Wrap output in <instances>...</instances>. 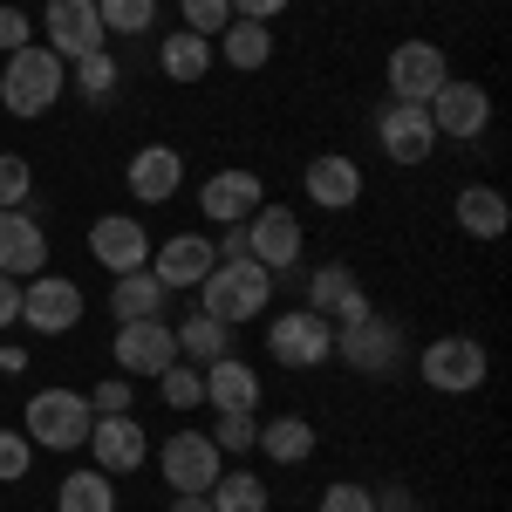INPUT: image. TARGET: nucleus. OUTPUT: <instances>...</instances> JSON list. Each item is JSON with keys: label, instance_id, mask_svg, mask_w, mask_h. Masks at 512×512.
<instances>
[{"label": "nucleus", "instance_id": "nucleus-1", "mask_svg": "<svg viewBox=\"0 0 512 512\" xmlns=\"http://www.w3.org/2000/svg\"><path fill=\"white\" fill-rule=\"evenodd\" d=\"M62 96H69V62H62L48 41H28V48L7 55V69H0V103H7V117H48Z\"/></svg>", "mask_w": 512, "mask_h": 512}, {"label": "nucleus", "instance_id": "nucleus-2", "mask_svg": "<svg viewBox=\"0 0 512 512\" xmlns=\"http://www.w3.org/2000/svg\"><path fill=\"white\" fill-rule=\"evenodd\" d=\"M335 355L349 362L355 376H369V383H390L403 376V362H410V342H403V328L390 315H355V321H335Z\"/></svg>", "mask_w": 512, "mask_h": 512}, {"label": "nucleus", "instance_id": "nucleus-3", "mask_svg": "<svg viewBox=\"0 0 512 512\" xmlns=\"http://www.w3.org/2000/svg\"><path fill=\"white\" fill-rule=\"evenodd\" d=\"M198 308L219 315L226 328H239V321H253V315L274 308V274H267L260 260H219L212 274L198 280Z\"/></svg>", "mask_w": 512, "mask_h": 512}, {"label": "nucleus", "instance_id": "nucleus-4", "mask_svg": "<svg viewBox=\"0 0 512 512\" xmlns=\"http://www.w3.org/2000/svg\"><path fill=\"white\" fill-rule=\"evenodd\" d=\"M89 424H96V410H89L82 390H35L28 396V444H41V451H82Z\"/></svg>", "mask_w": 512, "mask_h": 512}, {"label": "nucleus", "instance_id": "nucleus-5", "mask_svg": "<svg viewBox=\"0 0 512 512\" xmlns=\"http://www.w3.org/2000/svg\"><path fill=\"white\" fill-rule=\"evenodd\" d=\"M417 376H424L437 396H472V390H485L492 362H485V342H472V335H437V342H424V355H417Z\"/></svg>", "mask_w": 512, "mask_h": 512}, {"label": "nucleus", "instance_id": "nucleus-6", "mask_svg": "<svg viewBox=\"0 0 512 512\" xmlns=\"http://www.w3.org/2000/svg\"><path fill=\"white\" fill-rule=\"evenodd\" d=\"M267 355L280 369H321L335 355V321L315 315V308H287V315L267 321Z\"/></svg>", "mask_w": 512, "mask_h": 512}, {"label": "nucleus", "instance_id": "nucleus-7", "mask_svg": "<svg viewBox=\"0 0 512 512\" xmlns=\"http://www.w3.org/2000/svg\"><path fill=\"white\" fill-rule=\"evenodd\" d=\"M424 117H431L437 137L472 144V137H485V130H492V89H485V82H472V76H451L431 103H424Z\"/></svg>", "mask_w": 512, "mask_h": 512}, {"label": "nucleus", "instance_id": "nucleus-8", "mask_svg": "<svg viewBox=\"0 0 512 512\" xmlns=\"http://www.w3.org/2000/svg\"><path fill=\"white\" fill-rule=\"evenodd\" d=\"M158 472L171 492H212V478L226 472V451L205 431H171L158 444Z\"/></svg>", "mask_w": 512, "mask_h": 512}, {"label": "nucleus", "instance_id": "nucleus-9", "mask_svg": "<svg viewBox=\"0 0 512 512\" xmlns=\"http://www.w3.org/2000/svg\"><path fill=\"white\" fill-rule=\"evenodd\" d=\"M82 321V287L62 274H35L21 280V328L28 335H69Z\"/></svg>", "mask_w": 512, "mask_h": 512}, {"label": "nucleus", "instance_id": "nucleus-10", "mask_svg": "<svg viewBox=\"0 0 512 512\" xmlns=\"http://www.w3.org/2000/svg\"><path fill=\"white\" fill-rule=\"evenodd\" d=\"M383 76H390L396 103H431L437 89L451 82V62H444V48H437V41H396Z\"/></svg>", "mask_w": 512, "mask_h": 512}, {"label": "nucleus", "instance_id": "nucleus-11", "mask_svg": "<svg viewBox=\"0 0 512 512\" xmlns=\"http://www.w3.org/2000/svg\"><path fill=\"white\" fill-rule=\"evenodd\" d=\"M110 355H117V369L130 376V383H137V376H151V383H158L164 369L178 362V335H171V321H117Z\"/></svg>", "mask_w": 512, "mask_h": 512}, {"label": "nucleus", "instance_id": "nucleus-12", "mask_svg": "<svg viewBox=\"0 0 512 512\" xmlns=\"http://www.w3.org/2000/svg\"><path fill=\"white\" fill-rule=\"evenodd\" d=\"M41 35H48V48H55L62 62H82V55L110 48L96 0H48V7H41Z\"/></svg>", "mask_w": 512, "mask_h": 512}, {"label": "nucleus", "instance_id": "nucleus-13", "mask_svg": "<svg viewBox=\"0 0 512 512\" xmlns=\"http://www.w3.org/2000/svg\"><path fill=\"white\" fill-rule=\"evenodd\" d=\"M151 246H158V239L144 233V219H130V212H103V219L89 226V253H96V267L110 280L151 267Z\"/></svg>", "mask_w": 512, "mask_h": 512}, {"label": "nucleus", "instance_id": "nucleus-14", "mask_svg": "<svg viewBox=\"0 0 512 512\" xmlns=\"http://www.w3.org/2000/svg\"><path fill=\"white\" fill-rule=\"evenodd\" d=\"M376 144H383V158L390 164H431L437 158V130L424 117V103H383L376 110Z\"/></svg>", "mask_w": 512, "mask_h": 512}, {"label": "nucleus", "instance_id": "nucleus-15", "mask_svg": "<svg viewBox=\"0 0 512 512\" xmlns=\"http://www.w3.org/2000/svg\"><path fill=\"white\" fill-rule=\"evenodd\" d=\"M144 458H151V437H144V424H137L130 410L89 424V465H96V472H110V478L144 472Z\"/></svg>", "mask_w": 512, "mask_h": 512}, {"label": "nucleus", "instance_id": "nucleus-16", "mask_svg": "<svg viewBox=\"0 0 512 512\" xmlns=\"http://www.w3.org/2000/svg\"><path fill=\"white\" fill-rule=\"evenodd\" d=\"M246 246H253V260L280 274V267H301V212L294 205H260L253 219H246Z\"/></svg>", "mask_w": 512, "mask_h": 512}, {"label": "nucleus", "instance_id": "nucleus-17", "mask_svg": "<svg viewBox=\"0 0 512 512\" xmlns=\"http://www.w3.org/2000/svg\"><path fill=\"white\" fill-rule=\"evenodd\" d=\"M260 205H267V185H260L253 171H212V178L198 185V212H205L212 226H246Z\"/></svg>", "mask_w": 512, "mask_h": 512}, {"label": "nucleus", "instance_id": "nucleus-18", "mask_svg": "<svg viewBox=\"0 0 512 512\" xmlns=\"http://www.w3.org/2000/svg\"><path fill=\"white\" fill-rule=\"evenodd\" d=\"M301 308H315V315H328V321H355V315H369V294H362L355 267L321 260L315 274L301 280Z\"/></svg>", "mask_w": 512, "mask_h": 512}, {"label": "nucleus", "instance_id": "nucleus-19", "mask_svg": "<svg viewBox=\"0 0 512 512\" xmlns=\"http://www.w3.org/2000/svg\"><path fill=\"white\" fill-rule=\"evenodd\" d=\"M301 185H308V205L349 212V205H362V164H355L349 151H321V158H308Z\"/></svg>", "mask_w": 512, "mask_h": 512}, {"label": "nucleus", "instance_id": "nucleus-20", "mask_svg": "<svg viewBox=\"0 0 512 512\" xmlns=\"http://www.w3.org/2000/svg\"><path fill=\"white\" fill-rule=\"evenodd\" d=\"M212 267H219V246L205 233H171L164 246H151V274H158L171 294H178V287H198Z\"/></svg>", "mask_w": 512, "mask_h": 512}, {"label": "nucleus", "instance_id": "nucleus-21", "mask_svg": "<svg viewBox=\"0 0 512 512\" xmlns=\"http://www.w3.org/2000/svg\"><path fill=\"white\" fill-rule=\"evenodd\" d=\"M48 267V233L21 205H0V274L7 280H35Z\"/></svg>", "mask_w": 512, "mask_h": 512}, {"label": "nucleus", "instance_id": "nucleus-22", "mask_svg": "<svg viewBox=\"0 0 512 512\" xmlns=\"http://www.w3.org/2000/svg\"><path fill=\"white\" fill-rule=\"evenodd\" d=\"M123 185H130L137 205H171L178 185H185V158H178L171 144H144V151L130 158V171H123Z\"/></svg>", "mask_w": 512, "mask_h": 512}, {"label": "nucleus", "instance_id": "nucleus-23", "mask_svg": "<svg viewBox=\"0 0 512 512\" xmlns=\"http://www.w3.org/2000/svg\"><path fill=\"white\" fill-rule=\"evenodd\" d=\"M260 396H267V383H260V369L246 362V355H219V362H205V403L212 410H260Z\"/></svg>", "mask_w": 512, "mask_h": 512}, {"label": "nucleus", "instance_id": "nucleus-24", "mask_svg": "<svg viewBox=\"0 0 512 512\" xmlns=\"http://www.w3.org/2000/svg\"><path fill=\"white\" fill-rule=\"evenodd\" d=\"M164 308H171V287H164L151 267L110 280V315L117 321H164Z\"/></svg>", "mask_w": 512, "mask_h": 512}, {"label": "nucleus", "instance_id": "nucleus-25", "mask_svg": "<svg viewBox=\"0 0 512 512\" xmlns=\"http://www.w3.org/2000/svg\"><path fill=\"white\" fill-rule=\"evenodd\" d=\"M253 444H260V458H267V465H308V458H315V444H321V431L308 424V417H267Z\"/></svg>", "mask_w": 512, "mask_h": 512}, {"label": "nucleus", "instance_id": "nucleus-26", "mask_svg": "<svg viewBox=\"0 0 512 512\" xmlns=\"http://www.w3.org/2000/svg\"><path fill=\"white\" fill-rule=\"evenodd\" d=\"M212 48H219V62H233L239 76H253V69H267V62H274V28H267V21H226V35L212 41Z\"/></svg>", "mask_w": 512, "mask_h": 512}, {"label": "nucleus", "instance_id": "nucleus-27", "mask_svg": "<svg viewBox=\"0 0 512 512\" xmlns=\"http://www.w3.org/2000/svg\"><path fill=\"white\" fill-rule=\"evenodd\" d=\"M219 62V48L205 35H192V28H171V35L158 41V69L171 82H205V69Z\"/></svg>", "mask_w": 512, "mask_h": 512}, {"label": "nucleus", "instance_id": "nucleus-28", "mask_svg": "<svg viewBox=\"0 0 512 512\" xmlns=\"http://www.w3.org/2000/svg\"><path fill=\"white\" fill-rule=\"evenodd\" d=\"M458 226L472 239H506V226H512L506 192H499V185H465V192H458Z\"/></svg>", "mask_w": 512, "mask_h": 512}, {"label": "nucleus", "instance_id": "nucleus-29", "mask_svg": "<svg viewBox=\"0 0 512 512\" xmlns=\"http://www.w3.org/2000/svg\"><path fill=\"white\" fill-rule=\"evenodd\" d=\"M171 335H178V362H198V369H205V362H219V355H233V328H226L219 315H205V308L185 315Z\"/></svg>", "mask_w": 512, "mask_h": 512}, {"label": "nucleus", "instance_id": "nucleus-30", "mask_svg": "<svg viewBox=\"0 0 512 512\" xmlns=\"http://www.w3.org/2000/svg\"><path fill=\"white\" fill-rule=\"evenodd\" d=\"M55 512H117V478L82 465V472H62L55 485Z\"/></svg>", "mask_w": 512, "mask_h": 512}, {"label": "nucleus", "instance_id": "nucleus-31", "mask_svg": "<svg viewBox=\"0 0 512 512\" xmlns=\"http://www.w3.org/2000/svg\"><path fill=\"white\" fill-rule=\"evenodd\" d=\"M205 499H212V512H267V506H274L267 478H253V472H219Z\"/></svg>", "mask_w": 512, "mask_h": 512}, {"label": "nucleus", "instance_id": "nucleus-32", "mask_svg": "<svg viewBox=\"0 0 512 512\" xmlns=\"http://www.w3.org/2000/svg\"><path fill=\"white\" fill-rule=\"evenodd\" d=\"M76 96L82 103H110V96H117L123 89V69H117V55H110V48H96V55H82L76 62Z\"/></svg>", "mask_w": 512, "mask_h": 512}, {"label": "nucleus", "instance_id": "nucleus-33", "mask_svg": "<svg viewBox=\"0 0 512 512\" xmlns=\"http://www.w3.org/2000/svg\"><path fill=\"white\" fill-rule=\"evenodd\" d=\"M158 396H164V410H198L205 403V369L198 362H171L158 376Z\"/></svg>", "mask_w": 512, "mask_h": 512}, {"label": "nucleus", "instance_id": "nucleus-34", "mask_svg": "<svg viewBox=\"0 0 512 512\" xmlns=\"http://www.w3.org/2000/svg\"><path fill=\"white\" fill-rule=\"evenodd\" d=\"M103 14V35H144L158 28V0H96Z\"/></svg>", "mask_w": 512, "mask_h": 512}, {"label": "nucleus", "instance_id": "nucleus-35", "mask_svg": "<svg viewBox=\"0 0 512 512\" xmlns=\"http://www.w3.org/2000/svg\"><path fill=\"white\" fill-rule=\"evenodd\" d=\"M178 21H185L192 35L219 41V35H226V21H233V0H178Z\"/></svg>", "mask_w": 512, "mask_h": 512}, {"label": "nucleus", "instance_id": "nucleus-36", "mask_svg": "<svg viewBox=\"0 0 512 512\" xmlns=\"http://www.w3.org/2000/svg\"><path fill=\"white\" fill-rule=\"evenodd\" d=\"M212 444H219V451H253V437H260V424H253V417H246V410H212Z\"/></svg>", "mask_w": 512, "mask_h": 512}, {"label": "nucleus", "instance_id": "nucleus-37", "mask_svg": "<svg viewBox=\"0 0 512 512\" xmlns=\"http://www.w3.org/2000/svg\"><path fill=\"white\" fill-rule=\"evenodd\" d=\"M28 192H35V164L21 151H0V205H28Z\"/></svg>", "mask_w": 512, "mask_h": 512}, {"label": "nucleus", "instance_id": "nucleus-38", "mask_svg": "<svg viewBox=\"0 0 512 512\" xmlns=\"http://www.w3.org/2000/svg\"><path fill=\"white\" fill-rule=\"evenodd\" d=\"M28 465H35L28 431H7V424H0V485H21V478H28Z\"/></svg>", "mask_w": 512, "mask_h": 512}, {"label": "nucleus", "instance_id": "nucleus-39", "mask_svg": "<svg viewBox=\"0 0 512 512\" xmlns=\"http://www.w3.org/2000/svg\"><path fill=\"white\" fill-rule=\"evenodd\" d=\"M321 512H376V499H369L362 478H335V485L321 492Z\"/></svg>", "mask_w": 512, "mask_h": 512}, {"label": "nucleus", "instance_id": "nucleus-40", "mask_svg": "<svg viewBox=\"0 0 512 512\" xmlns=\"http://www.w3.org/2000/svg\"><path fill=\"white\" fill-rule=\"evenodd\" d=\"M89 410H96V417H117V410H130V376H103V383L89 390Z\"/></svg>", "mask_w": 512, "mask_h": 512}, {"label": "nucleus", "instance_id": "nucleus-41", "mask_svg": "<svg viewBox=\"0 0 512 512\" xmlns=\"http://www.w3.org/2000/svg\"><path fill=\"white\" fill-rule=\"evenodd\" d=\"M28 41H35V28H28V14H21V7H0V48L14 55V48H28Z\"/></svg>", "mask_w": 512, "mask_h": 512}, {"label": "nucleus", "instance_id": "nucleus-42", "mask_svg": "<svg viewBox=\"0 0 512 512\" xmlns=\"http://www.w3.org/2000/svg\"><path fill=\"white\" fill-rule=\"evenodd\" d=\"M369 499H376V512H417V506H410V485H403V478H390V485H383V492H369Z\"/></svg>", "mask_w": 512, "mask_h": 512}, {"label": "nucleus", "instance_id": "nucleus-43", "mask_svg": "<svg viewBox=\"0 0 512 512\" xmlns=\"http://www.w3.org/2000/svg\"><path fill=\"white\" fill-rule=\"evenodd\" d=\"M14 321H21V280L0 274V328H14Z\"/></svg>", "mask_w": 512, "mask_h": 512}, {"label": "nucleus", "instance_id": "nucleus-44", "mask_svg": "<svg viewBox=\"0 0 512 512\" xmlns=\"http://www.w3.org/2000/svg\"><path fill=\"white\" fill-rule=\"evenodd\" d=\"M239 21H274V14H287V0H233Z\"/></svg>", "mask_w": 512, "mask_h": 512}, {"label": "nucleus", "instance_id": "nucleus-45", "mask_svg": "<svg viewBox=\"0 0 512 512\" xmlns=\"http://www.w3.org/2000/svg\"><path fill=\"white\" fill-rule=\"evenodd\" d=\"M219 260H253V246H246V226H226V239H219Z\"/></svg>", "mask_w": 512, "mask_h": 512}, {"label": "nucleus", "instance_id": "nucleus-46", "mask_svg": "<svg viewBox=\"0 0 512 512\" xmlns=\"http://www.w3.org/2000/svg\"><path fill=\"white\" fill-rule=\"evenodd\" d=\"M171 512H212L205 492H171Z\"/></svg>", "mask_w": 512, "mask_h": 512}]
</instances>
